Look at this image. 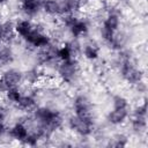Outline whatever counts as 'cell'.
Masks as SVG:
<instances>
[{
  "mask_svg": "<svg viewBox=\"0 0 148 148\" xmlns=\"http://www.w3.org/2000/svg\"><path fill=\"white\" fill-rule=\"evenodd\" d=\"M34 130L39 134L40 139H49L64 124V117L60 111L50 106H37L32 111Z\"/></svg>",
  "mask_w": 148,
  "mask_h": 148,
  "instance_id": "1",
  "label": "cell"
},
{
  "mask_svg": "<svg viewBox=\"0 0 148 148\" xmlns=\"http://www.w3.org/2000/svg\"><path fill=\"white\" fill-rule=\"evenodd\" d=\"M118 68L123 80L132 86L143 80V71L136 66L133 57L128 51H125L124 49L119 51Z\"/></svg>",
  "mask_w": 148,
  "mask_h": 148,
  "instance_id": "2",
  "label": "cell"
},
{
  "mask_svg": "<svg viewBox=\"0 0 148 148\" xmlns=\"http://www.w3.org/2000/svg\"><path fill=\"white\" fill-rule=\"evenodd\" d=\"M119 28H120L119 13L116 10H110L103 18L102 25H101V37L108 46H110V44L112 43Z\"/></svg>",
  "mask_w": 148,
  "mask_h": 148,
  "instance_id": "3",
  "label": "cell"
},
{
  "mask_svg": "<svg viewBox=\"0 0 148 148\" xmlns=\"http://www.w3.org/2000/svg\"><path fill=\"white\" fill-rule=\"evenodd\" d=\"M61 23L74 39L86 36L89 31L88 21L82 17H77V15H64L61 16Z\"/></svg>",
  "mask_w": 148,
  "mask_h": 148,
  "instance_id": "4",
  "label": "cell"
},
{
  "mask_svg": "<svg viewBox=\"0 0 148 148\" xmlns=\"http://www.w3.org/2000/svg\"><path fill=\"white\" fill-rule=\"evenodd\" d=\"M57 73L59 79L65 83H73L76 81L80 74V65L76 58L60 61L57 66Z\"/></svg>",
  "mask_w": 148,
  "mask_h": 148,
  "instance_id": "5",
  "label": "cell"
},
{
  "mask_svg": "<svg viewBox=\"0 0 148 148\" xmlns=\"http://www.w3.org/2000/svg\"><path fill=\"white\" fill-rule=\"evenodd\" d=\"M67 125H68L69 130H72L74 133H76L79 136H82V138L90 136L95 131V120L94 119L81 118L76 114H72L68 118Z\"/></svg>",
  "mask_w": 148,
  "mask_h": 148,
  "instance_id": "6",
  "label": "cell"
},
{
  "mask_svg": "<svg viewBox=\"0 0 148 148\" xmlns=\"http://www.w3.org/2000/svg\"><path fill=\"white\" fill-rule=\"evenodd\" d=\"M72 106H73L74 114H76L81 118H86V119H94L92 103L87 95H84V94L76 95L73 99Z\"/></svg>",
  "mask_w": 148,
  "mask_h": 148,
  "instance_id": "7",
  "label": "cell"
},
{
  "mask_svg": "<svg viewBox=\"0 0 148 148\" xmlns=\"http://www.w3.org/2000/svg\"><path fill=\"white\" fill-rule=\"evenodd\" d=\"M23 40L27 43V45L31 46L32 49H37V50H40L52 43L51 37L42 28H39L37 25H35L34 30Z\"/></svg>",
  "mask_w": 148,
  "mask_h": 148,
  "instance_id": "8",
  "label": "cell"
},
{
  "mask_svg": "<svg viewBox=\"0 0 148 148\" xmlns=\"http://www.w3.org/2000/svg\"><path fill=\"white\" fill-rule=\"evenodd\" d=\"M131 116V108L127 109H114L110 110L106 114V120L112 126H120L127 121Z\"/></svg>",
  "mask_w": 148,
  "mask_h": 148,
  "instance_id": "9",
  "label": "cell"
},
{
  "mask_svg": "<svg viewBox=\"0 0 148 148\" xmlns=\"http://www.w3.org/2000/svg\"><path fill=\"white\" fill-rule=\"evenodd\" d=\"M30 133V128L29 126L23 123V121H17L15 123L14 125H12L8 131H7V134L8 136L12 139V140H15L17 142H20L21 145L23 143V141L27 139L28 134Z\"/></svg>",
  "mask_w": 148,
  "mask_h": 148,
  "instance_id": "10",
  "label": "cell"
},
{
  "mask_svg": "<svg viewBox=\"0 0 148 148\" xmlns=\"http://www.w3.org/2000/svg\"><path fill=\"white\" fill-rule=\"evenodd\" d=\"M44 0H27L20 2V9L27 18H34L42 12V5Z\"/></svg>",
  "mask_w": 148,
  "mask_h": 148,
  "instance_id": "11",
  "label": "cell"
},
{
  "mask_svg": "<svg viewBox=\"0 0 148 148\" xmlns=\"http://www.w3.org/2000/svg\"><path fill=\"white\" fill-rule=\"evenodd\" d=\"M1 76L6 80L9 87H20L23 82V73L16 68H8L1 73Z\"/></svg>",
  "mask_w": 148,
  "mask_h": 148,
  "instance_id": "12",
  "label": "cell"
},
{
  "mask_svg": "<svg viewBox=\"0 0 148 148\" xmlns=\"http://www.w3.org/2000/svg\"><path fill=\"white\" fill-rule=\"evenodd\" d=\"M14 28H15V34L16 36H18L20 38L24 39L35 28V24L31 22L30 18H20L17 21H15V24H14Z\"/></svg>",
  "mask_w": 148,
  "mask_h": 148,
  "instance_id": "13",
  "label": "cell"
},
{
  "mask_svg": "<svg viewBox=\"0 0 148 148\" xmlns=\"http://www.w3.org/2000/svg\"><path fill=\"white\" fill-rule=\"evenodd\" d=\"M42 12H44L47 16L51 17L62 16L61 3L59 0H44L42 5Z\"/></svg>",
  "mask_w": 148,
  "mask_h": 148,
  "instance_id": "14",
  "label": "cell"
},
{
  "mask_svg": "<svg viewBox=\"0 0 148 148\" xmlns=\"http://www.w3.org/2000/svg\"><path fill=\"white\" fill-rule=\"evenodd\" d=\"M17 109L24 112H32L37 108V99L32 94H22L16 103Z\"/></svg>",
  "mask_w": 148,
  "mask_h": 148,
  "instance_id": "15",
  "label": "cell"
},
{
  "mask_svg": "<svg viewBox=\"0 0 148 148\" xmlns=\"http://www.w3.org/2000/svg\"><path fill=\"white\" fill-rule=\"evenodd\" d=\"M14 24H15V22H13V21H3L2 24L0 25V38L6 44L13 42L16 38Z\"/></svg>",
  "mask_w": 148,
  "mask_h": 148,
  "instance_id": "16",
  "label": "cell"
},
{
  "mask_svg": "<svg viewBox=\"0 0 148 148\" xmlns=\"http://www.w3.org/2000/svg\"><path fill=\"white\" fill-rule=\"evenodd\" d=\"M81 53L82 56L89 60V61H95L99 58V53H101V49L96 43H87L82 46L81 49Z\"/></svg>",
  "mask_w": 148,
  "mask_h": 148,
  "instance_id": "17",
  "label": "cell"
},
{
  "mask_svg": "<svg viewBox=\"0 0 148 148\" xmlns=\"http://www.w3.org/2000/svg\"><path fill=\"white\" fill-rule=\"evenodd\" d=\"M132 118H131V128L133 131V133L140 135L142 133L146 132L147 130V117L146 116H134V114H131Z\"/></svg>",
  "mask_w": 148,
  "mask_h": 148,
  "instance_id": "18",
  "label": "cell"
},
{
  "mask_svg": "<svg viewBox=\"0 0 148 148\" xmlns=\"http://www.w3.org/2000/svg\"><path fill=\"white\" fill-rule=\"evenodd\" d=\"M14 61V51L6 43L0 45V67H5Z\"/></svg>",
  "mask_w": 148,
  "mask_h": 148,
  "instance_id": "19",
  "label": "cell"
},
{
  "mask_svg": "<svg viewBox=\"0 0 148 148\" xmlns=\"http://www.w3.org/2000/svg\"><path fill=\"white\" fill-rule=\"evenodd\" d=\"M42 80V74L37 68H31L23 73V81L28 82L29 84H36Z\"/></svg>",
  "mask_w": 148,
  "mask_h": 148,
  "instance_id": "20",
  "label": "cell"
},
{
  "mask_svg": "<svg viewBox=\"0 0 148 148\" xmlns=\"http://www.w3.org/2000/svg\"><path fill=\"white\" fill-rule=\"evenodd\" d=\"M21 96H22V91H21V89L18 87H12V88H9V90L5 95L6 99L10 104H14V105H16V103L18 102V99H20Z\"/></svg>",
  "mask_w": 148,
  "mask_h": 148,
  "instance_id": "21",
  "label": "cell"
},
{
  "mask_svg": "<svg viewBox=\"0 0 148 148\" xmlns=\"http://www.w3.org/2000/svg\"><path fill=\"white\" fill-rule=\"evenodd\" d=\"M112 108L114 109H127L130 106L128 99L123 95H114L112 97Z\"/></svg>",
  "mask_w": 148,
  "mask_h": 148,
  "instance_id": "22",
  "label": "cell"
},
{
  "mask_svg": "<svg viewBox=\"0 0 148 148\" xmlns=\"http://www.w3.org/2000/svg\"><path fill=\"white\" fill-rule=\"evenodd\" d=\"M127 145H128V138L123 133L116 134L110 141V146L112 147H125Z\"/></svg>",
  "mask_w": 148,
  "mask_h": 148,
  "instance_id": "23",
  "label": "cell"
},
{
  "mask_svg": "<svg viewBox=\"0 0 148 148\" xmlns=\"http://www.w3.org/2000/svg\"><path fill=\"white\" fill-rule=\"evenodd\" d=\"M131 114H134V116H146L147 117V104H146V102H142L141 104L136 105L131 111Z\"/></svg>",
  "mask_w": 148,
  "mask_h": 148,
  "instance_id": "24",
  "label": "cell"
},
{
  "mask_svg": "<svg viewBox=\"0 0 148 148\" xmlns=\"http://www.w3.org/2000/svg\"><path fill=\"white\" fill-rule=\"evenodd\" d=\"M9 84L6 82V80L0 75V96H5L6 95V92L9 90Z\"/></svg>",
  "mask_w": 148,
  "mask_h": 148,
  "instance_id": "25",
  "label": "cell"
},
{
  "mask_svg": "<svg viewBox=\"0 0 148 148\" xmlns=\"http://www.w3.org/2000/svg\"><path fill=\"white\" fill-rule=\"evenodd\" d=\"M9 0H0V5H5V3H7Z\"/></svg>",
  "mask_w": 148,
  "mask_h": 148,
  "instance_id": "26",
  "label": "cell"
},
{
  "mask_svg": "<svg viewBox=\"0 0 148 148\" xmlns=\"http://www.w3.org/2000/svg\"><path fill=\"white\" fill-rule=\"evenodd\" d=\"M60 1H62V0H60Z\"/></svg>",
  "mask_w": 148,
  "mask_h": 148,
  "instance_id": "27",
  "label": "cell"
}]
</instances>
